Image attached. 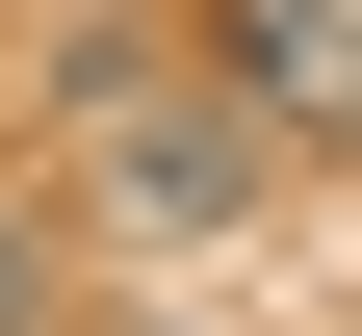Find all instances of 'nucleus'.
Listing matches in <instances>:
<instances>
[{"label":"nucleus","instance_id":"3","mask_svg":"<svg viewBox=\"0 0 362 336\" xmlns=\"http://www.w3.org/2000/svg\"><path fill=\"white\" fill-rule=\"evenodd\" d=\"M0 336H78V233L26 207V181H0Z\"/></svg>","mask_w":362,"mask_h":336},{"label":"nucleus","instance_id":"2","mask_svg":"<svg viewBox=\"0 0 362 336\" xmlns=\"http://www.w3.org/2000/svg\"><path fill=\"white\" fill-rule=\"evenodd\" d=\"M207 78L285 156H362V0H207Z\"/></svg>","mask_w":362,"mask_h":336},{"label":"nucleus","instance_id":"1","mask_svg":"<svg viewBox=\"0 0 362 336\" xmlns=\"http://www.w3.org/2000/svg\"><path fill=\"white\" fill-rule=\"evenodd\" d=\"M52 129H78V207H104L129 259H233L259 181H285V129L181 52V26H78V52H52Z\"/></svg>","mask_w":362,"mask_h":336}]
</instances>
